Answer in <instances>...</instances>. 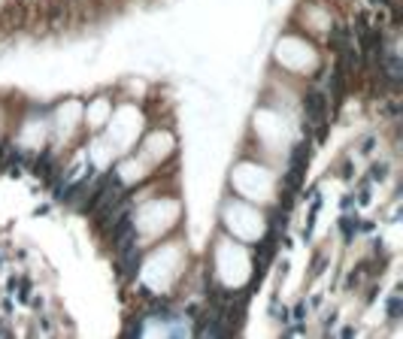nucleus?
Returning <instances> with one entry per match:
<instances>
[{
	"label": "nucleus",
	"instance_id": "obj_1",
	"mask_svg": "<svg viewBox=\"0 0 403 339\" xmlns=\"http://www.w3.org/2000/svg\"><path fill=\"white\" fill-rule=\"evenodd\" d=\"M303 112H306V130L318 127V139H325V130H328V97L321 91H309L303 97Z\"/></svg>",
	"mask_w": 403,
	"mask_h": 339
},
{
	"label": "nucleus",
	"instance_id": "obj_2",
	"mask_svg": "<svg viewBox=\"0 0 403 339\" xmlns=\"http://www.w3.org/2000/svg\"><path fill=\"white\" fill-rule=\"evenodd\" d=\"M118 258H115V267H118V276L121 279H127V276H133L137 270H140V258H143V251L137 248V245H130V248H124V251H115Z\"/></svg>",
	"mask_w": 403,
	"mask_h": 339
},
{
	"label": "nucleus",
	"instance_id": "obj_3",
	"mask_svg": "<svg viewBox=\"0 0 403 339\" xmlns=\"http://www.w3.org/2000/svg\"><path fill=\"white\" fill-rule=\"evenodd\" d=\"M328 46H331V52H343L352 46V31L345 27V24H337V27H331V37H328Z\"/></svg>",
	"mask_w": 403,
	"mask_h": 339
},
{
	"label": "nucleus",
	"instance_id": "obj_4",
	"mask_svg": "<svg viewBox=\"0 0 403 339\" xmlns=\"http://www.w3.org/2000/svg\"><path fill=\"white\" fill-rule=\"evenodd\" d=\"M34 170H37V176H43V179H52V173H55V167H52V155H49V152H43V155L37 158Z\"/></svg>",
	"mask_w": 403,
	"mask_h": 339
},
{
	"label": "nucleus",
	"instance_id": "obj_5",
	"mask_svg": "<svg viewBox=\"0 0 403 339\" xmlns=\"http://www.w3.org/2000/svg\"><path fill=\"white\" fill-rule=\"evenodd\" d=\"M340 230H343L345 239H352L355 233H358V218H352V215H345L343 221H340Z\"/></svg>",
	"mask_w": 403,
	"mask_h": 339
},
{
	"label": "nucleus",
	"instance_id": "obj_6",
	"mask_svg": "<svg viewBox=\"0 0 403 339\" xmlns=\"http://www.w3.org/2000/svg\"><path fill=\"white\" fill-rule=\"evenodd\" d=\"M400 312H403V300H400V294H394L388 300V318H400Z\"/></svg>",
	"mask_w": 403,
	"mask_h": 339
},
{
	"label": "nucleus",
	"instance_id": "obj_7",
	"mask_svg": "<svg viewBox=\"0 0 403 339\" xmlns=\"http://www.w3.org/2000/svg\"><path fill=\"white\" fill-rule=\"evenodd\" d=\"M124 333H127V336H140V333H143V324L137 321V324H130V327H127Z\"/></svg>",
	"mask_w": 403,
	"mask_h": 339
},
{
	"label": "nucleus",
	"instance_id": "obj_8",
	"mask_svg": "<svg viewBox=\"0 0 403 339\" xmlns=\"http://www.w3.org/2000/svg\"><path fill=\"white\" fill-rule=\"evenodd\" d=\"M385 164H376V167H373V179H385Z\"/></svg>",
	"mask_w": 403,
	"mask_h": 339
}]
</instances>
